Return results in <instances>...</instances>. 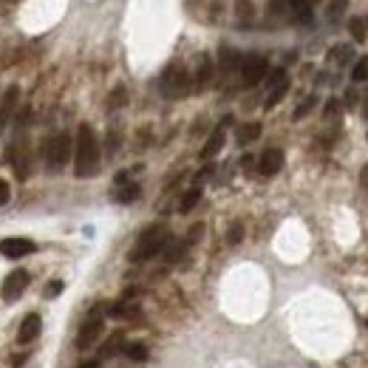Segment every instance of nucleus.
Here are the masks:
<instances>
[{
  "instance_id": "ddd939ff",
  "label": "nucleus",
  "mask_w": 368,
  "mask_h": 368,
  "mask_svg": "<svg viewBox=\"0 0 368 368\" xmlns=\"http://www.w3.org/2000/svg\"><path fill=\"white\" fill-rule=\"evenodd\" d=\"M40 329H43V320H40V314H29L26 320L20 323V332H17V343H32L37 334H40Z\"/></svg>"
},
{
  "instance_id": "aec40b11",
  "label": "nucleus",
  "mask_w": 368,
  "mask_h": 368,
  "mask_svg": "<svg viewBox=\"0 0 368 368\" xmlns=\"http://www.w3.org/2000/svg\"><path fill=\"white\" fill-rule=\"evenodd\" d=\"M349 32H352V37L354 40H365V34H368V20H360V17H354L352 23H349Z\"/></svg>"
},
{
  "instance_id": "f3484780",
  "label": "nucleus",
  "mask_w": 368,
  "mask_h": 368,
  "mask_svg": "<svg viewBox=\"0 0 368 368\" xmlns=\"http://www.w3.org/2000/svg\"><path fill=\"white\" fill-rule=\"evenodd\" d=\"M261 136V122H249L238 130V145H249V142H255Z\"/></svg>"
},
{
  "instance_id": "412c9836",
  "label": "nucleus",
  "mask_w": 368,
  "mask_h": 368,
  "mask_svg": "<svg viewBox=\"0 0 368 368\" xmlns=\"http://www.w3.org/2000/svg\"><path fill=\"white\" fill-rule=\"evenodd\" d=\"M136 198H139V184H125V187L117 193V201H122V204H130Z\"/></svg>"
},
{
  "instance_id": "bb28decb",
  "label": "nucleus",
  "mask_w": 368,
  "mask_h": 368,
  "mask_svg": "<svg viewBox=\"0 0 368 368\" xmlns=\"http://www.w3.org/2000/svg\"><path fill=\"white\" fill-rule=\"evenodd\" d=\"M312 105H314V97H309V100H306V102H303L301 108H297V111H295V119H303V117H306V113L312 111Z\"/></svg>"
},
{
  "instance_id": "c756f323",
  "label": "nucleus",
  "mask_w": 368,
  "mask_h": 368,
  "mask_svg": "<svg viewBox=\"0 0 368 368\" xmlns=\"http://www.w3.org/2000/svg\"><path fill=\"white\" fill-rule=\"evenodd\" d=\"M80 368H97V363H85V365H80Z\"/></svg>"
},
{
  "instance_id": "f257e3e1",
  "label": "nucleus",
  "mask_w": 368,
  "mask_h": 368,
  "mask_svg": "<svg viewBox=\"0 0 368 368\" xmlns=\"http://www.w3.org/2000/svg\"><path fill=\"white\" fill-rule=\"evenodd\" d=\"M97 170H100V142L94 128L82 122L74 139V173L77 179H94Z\"/></svg>"
},
{
  "instance_id": "9d476101",
  "label": "nucleus",
  "mask_w": 368,
  "mask_h": 368,
  "mask_svg": "<svg viewBox=\"0 0 368 368\" xmlns=\"http://www.w3.org/2000/svg\"><path fill=\"white\" fill-rule=\"evenodd\" d=\"M34 252V241H29V238H3L0 241V255L3 258H26V255H32Z\"/></svg>"
},
{
  "instance_id": "39448f33",
  "label": "nucleus",
  "mask_w": 368,
  "mask_h": 368,
  "mask_svg": "<svg viewBox=\"0 0 368 368\" xmlns=\"http://www.w3.org/2000/svg\"><path fill=\"white\" fill-rule=\"evenodd\" d=\"M6 162L12 165V170L17 173V179H23V181L29 179V173H32V153H29V145H26V139H23V136H20L17 142L9 145Z\"/></svg>"
},
{
  "instance_id": "4468645a",
  "label": "nucleus",
  "mask_w": 368,
  "mask_h": 368,
  "mask_svg": "<svg viewBox=\"0 0 368 368\" xmlns=\"http://www.w3.org/2000/svg\"><path fill=\"white\" fill-rule=\"evenodd\" d=\"M210 80H213V60L207 57V54H201L198 71H196V88H198V91L207 88V85H210Z\"/></svg>"
},
{
  "instance_id": "1a4fd4ad",
  "label": "nucleus",
  "mask_w": 368,
  "mask_h": 368,
  "mask_svg": "<svg viewBox=\"0 0 368 368\" xmlns=\"http://www.w3.org/2000/svg\"><path fill=\"white\" fill-rule=\"evenodd\" d=\"M286 91H289V77H286L284 68H278V71H275V74L269 77V94H266V102H264L266 111L278 105V102L286 97Z\"/></svg>"
},
{
  "instance_id": "6ab92c4d",
  "label": "nucleus",
  "mask_w": 368,
  "mask_h": 368,
  "mask_svg": "<svg viewBox=\"0 0 368 368\" xmlns=\"http://www.w3.org/2000/svg\"><path fill=\"white\" fill-rule=\"evenodd\" d=\"M198 201H201V187H193V190L184 193V198H181V204H179V210H181V213H190Z\"/></svg>"
},
{
  "instance_id": "5701e85b",
  "label": "nucleus",
  "mask_w": 368,
  "mask_h": 368,
  "mask_svg": "<svg viewBox=\"0 0 368 368\" xmlns=\"http://www.w3.org/2000/svg\"><path fill=\"white\" fill-rule=\"evenodd\" d=\"M241 238H244V227L235 221L233 227H229V233H227V244H229V246H238Z\"/></svg>"
},
{
  "instance_id": "cd10ccee",
  "label": "nucleus",
  "mask_w": 368,
  "mask_h": 368,
  "mask_svg": "<svg viewBox=\"0 0 368 368\" xmlns=\"http://www.w3.org/2000/svg\"><path fill=\"white\" fill-rule=\"evenodd\" d=\"M349 54H352L349 45H340V49L332 51V60H349Z\"/></svg>"
},
{
  "instance_id": "9b49d317",
  "label": "nucleus",
  "mask_w": 368,
  "mask_h": 368,
  "mask_svg": "<svg viewBox=\"0 0 368 368\" xmlns=\"http://www.w3.org/2000/svg\"><path fill=\"white\" fill-rule=\"evenodd\" d=\"M281 168H284V150L269 148V150L261 153V159H258V173L261 176H275V173H281Z\"/></svg>"
},
{
  "instance_id": "7ed1b4c3",
  "label": "nucleus",
  "mask_w": 368,
  "mask_h": 368,
  "mask_svg": "<svg viewBox=\"0 0 368 368\" xmlns=\"http://www.w3.org/2000/svg\"><path fill=\"white\" fill-rule=\"evenodd\" d=\"M71 153H74V145H71V136H68V133L49 136V142H45V148H43L45 168H49V173L62 170L68 165V159H71Z\"/></svg>"
},
{
  "instance_id": "f8f14e48",
  "label": "nucleus",
  "mask_w": 368,
  "mask_h": 368,
  "mask_svg": "<svg viewBox=\"0 0 368 368\" xmlns=\"http://www.w3.org/2000/svg\"><path fill=\"white\" fill-rule=\"evenodd\" d=\"M17 100H20V88L12 85V88L6 91V94H3V102H0V130H3V128L9 125L12 113H14V108H17Z\"/></svg>"
},
{
  "instance_id": "2eb2a0df",
  "label": "nucleus",
  "mask_w": 368,
  "mask_h": 368,
  "mask_svg": "<svg viewBox=\"0 0 368 368\" xmlns=\"http://www.w3.org/2000/svg\"><path fill=\"white\" fill-rule=\"evenodd\" d=\"M221 148H224V125H221V128H216V130H213V136L207 139V145L201 148V159H213Z\"/></svg>"
},
{
  "instance_id": "393cba45",
  "label": "nucleus",
  "mask_w": 368,
  "mask_h": 368,
  "mask_svg": "<svg viewBox=\"0 0 368 368\" xmlns=\"http://www.w3.org/2000/svg\"><path fill=\"white\" fill-rule=\"evenodd\" d=\"M238 20L241 23L252 20V3H249V0H238Z\"/></svg>"
},
{
  "instance_id": "423d86ee",
  "label": "nucleus",
  "mask_w": 368,
  "mask_h": 368,
  "mask_svg": "<svg viewBox=\"0 0 368 368\" xmlns=\"http://www.w3.org/2000/svg\"><path fill=\"white\" fill-rule=\"evenodd\" d=\"M266 71H269L266 57H261V54L244 57V62H241V82H244V88H255L266 77Z\"/></svg>"
},
{
  "instance_id": "f03ea898",
  "label": "nucleus",
  "mask_w": 368,
  "mask_h": 368,
  "mask_svg": "<svg viewBox=\"0 0 368 368\" xmlns=\"http://www.w3.org/2000/svg\"><path fill=\"white\" fill-rule=\"evenodd\" d=\"M168 244H170L168 227H165V224H153V227L145 229V233L139 235V241H136V246L130 249V261H133V264L150 261V258H156Z\"/></svg>"
},
{
  "instance_id": "b1692460",
  "label": "nucleus",
  "mask_w": 368,
  "mask_h": 368,
  "mask_svg": "<svg viewBox=\"0 0 368 368\" xmlns=\"http://www.w3.org/2000/svg\"><path fill=\"white\" fill-rule=\"evenodd\" d=\"M125 100H128L125 88H117V91L111 94V100H108V108H111V111H117V108H122V105H125Z\"/></svg>"
},
{
  "instance_id": "7c9ffc66",
  "label": "nucleus",
  "mask_w": 368,
  "mask_h": 368,
  "mask_svg": "<svg viewBox=\"0 0 368 368\" xmlns=\"http://www.w3.org/2000/svg\"><path fill=\"white\" fill-rule=\"evenodd\" d=\"M365 117H368V100H365Z\"/></svg>"
},
{
  "instance_id": "20e7f679",
  "label": "nucleus",
  "mask_w": 368,
  "mask_h": 368,
  "mask_svg": "<svg viewBox=\"0 0 368 368\" xmlns=\"http://www.w3.org/2000/svg\"><path fill=\"white\" fill-rule=\"evenodd\" d=\"M190 74L184 65H170L168 71L162 74V94L170 97V100H179V97H187L190 94Z\"/></svg>"
},
{
  "instance_id": "6e6552de",
  "label": "nucleus",
  "mask_w": 368,
  "mask_h": 368,
  "mask_svg": "<svg viewBox=\"0 0 368 368\" xmlns=\"http://www.w3.org/2000/svg\"><path fill=\"white\" fill-rule=\"evenodd\" d=\"M102 332H105V323H102V317H88L85 320V326L80 329V334H77V349H91V346H94V343L102 337Z\"/></svg>"
},
{
  "instance_id": "a878e982",
  "label": "nucleus",
  "mask_w": 368,
  "mask_h": 368,
  "mask_svg": "<svg viewBox=\"0 0 368 368\" xmlns=\"http://www.w3.org/2000/svg\"><path fill=\"white\" fill-rule=\"evenodd\" d=\"M12 198V190H9V181L6 179H0V207H3L6 201Z\"/></svg>"
},
{
  "instance_id": "dca6fc26",
  "label": "nucleus",
  "mask_w": 368,
  "mask_h": 368,
  "mask_svg": "<svg viewBox=\"0 0 368 368\" xmlns=\"http://www.w3.org/2000/svg\"><path fill=\"white\" fill-rule=\"evenodd\" d=\"M284 3L295 12V17L301 20V23H309V20H312V6H309V0H284Z\"/></svg>"
},
{
  "instance_id": "c85d7f7f",
  "label": "nucleus",
  "mask_w": 368,
  "mask_h": 368,
  "mask_svg": "<svg viewBox=\"0 0 368 368\" xmlns=\"http://www.w3.org/2000/svg\"><path fill=\"white\" fill-rule=\"evenodd\" d=\"M60 292H62V284L60 281H51L49 286H45V297H57Z\"/></svg>"
},
{
  "instance_id": "0eeeda50",
  "label": "nucleus",
  "mask_w": 368,
  "mask_h": 368,
  "mask_svg": "<svg viewBox=\"0 0 368 368\" xmlns=\"http://www.w3.org/2000/svg\"><path fill=\"white\" fill-rule=\"evenodd\" d=\"M26 286H29V272L26 269H14L9 278L3 281V301L6 303L20 301V295L26 292Z\"/></svg>"
},
{
  "instance_id": "a211bd4d",
  "label": "nucleus",
  "mask_w": 368,
  "mask_h": 368,
  "mask_svg": "<svg viewBox=\"0 0 368 368\" xmlns=\"http://www.w3.org/2000/svg\"><path fill=\"white\" fill-rule=\"evenodd\" d=\"M122 354L130 357V360H148V349L142 346V343H122Z\"/></svg>"
},
{
  "instance_id": "4be33fe9",
  "label": "nucleus",
  "mask_w": 368,
  "mask_h": 368,
  "mask_svg": "<svg viewBox=\"0 0 368 368\" xmlns=\"http://www.w3.org/2000/svg\"><path fill=\"white\" fill-rule=\"evenodd\" d=\"M352 80H354V82H365V80H368V57H360V62H354Z\"/></svg>"
}]
</instances>
